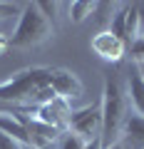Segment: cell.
Instances as JSON below:
<instances>
[{"label":"cell","mask_w":144,"mask_h":149,"mask_svg":"<svg viewBox=\"0 0 144 149\" xmlns=\"http://www.w3.org/2000/svg\"><path fill=\"white\" fill-rule=\"evenodd\" d=\"M102 144L112 147L114 142H119L122 134V124L127 119V95H124L122 85H119L117 72L104 74V92H102Z\"/></svg>","instance_id":"6da1fadb"},{"label":"cell","mask_w":144,"mask_h":149,"mask_svg":"<svg viewBox=\"0 0 144 149\" xmlns=\"http://www.w3.org/2000/svg\"><path fill=\"white\" fill-rule=\"evenodd\" d=\"M52 67H25L0 82V102L32 107V97L50 85Z\"/></svg>","instance_id":"7a4b0ae2"},{"label":"cell","mask_w":144,"mask_h":149,"mask_svg":"<svg viewBox=\"0 0 144 149\" xmlns=\"http://www.w3.org/2000/svg\"><path fill=\"white\" fill-rule=\"evenodd\" d=\"M55 27L50 25V20L42 15V10L38 8V3H25L20 10V20H17L15 30L10 35V47L15 50H32L40 47L42 42H47L55 35Z\"/></svg>","instance_id":"3957f363"},{"label":"cell","mask_w":144,"mask_h":149,"mask_svg":"<svg viewBox=\"0 0 144 149\" xmlns=\"http://www.w3.org/2000/svg\"><path fill=\"white\" fill-rule=\"evenodd\" d=\"M67 129L82 137L85 142L102 137V107L99 104H87L80 109H72L67 119Z\"/></svg>","instance_id":"277c9868"},{"label":"cell","mask_w":144,"mask_h":149,"mask_svg":"<svg viewBox=\"0 0 144 149\" xmlns=\"http://www.w3.org/2000/svg\"><path fill=\"white\" fill-rule=\"evenodd\" d=\"M50 87L55 90V95L67 100L72 104V100H80L85 95V87H82V80L77 77L72 70L67 67H52V74H50Z\"/></svg>","instance_id":"5b68a950"},{"label":"cell","mask_w":144,"mask_h":149,"mask_svg":"<svg viewBox=\"0 0 144 149\" xmlns=\"http://www.w3.org/2000/svg\"><path fill=\"white\" fill-rule=\"evenodd\" d=\"M92 50H95V55H99L104 62L117 65L119 60L127 55V42L119 40L117 35H112L109 30H99L92 37Z\"/></svg>","instance_id":"8992f818"},{"label":"cell","mask_w":144,"mask_h":149,"mask_svg":"<svg viewBox=\"0 0 144 149\" xmlns=\"http://www.w3.org/2000/svg\"><path fill=\"white\" fill-rule=\"evenodd\" d=\"M119 142L127 149H144V117L139 114H127L122 124V134Z\"/></svg>","instance_id":"52a82bcc"},{"label":"cell","mask_w":144,"mask_h":149,"mask_svg":"<svg viewBox=\"0 0 144 149\" xmlns=\"http://www.w3.org/2000/svg\"><path fill=\"white\" fill-rule=\"evenodd\" d=\"M127 74H129V77H127V85H129L127 102H132L134 112H137L139 117H144V80H142V74H139L137 65H132Z\"/></svg>","instance_id":"ba28073f"},{"label":"cell","mask_w":144,"mask_h":149,"mask_svg":"<svg viewBox=\"0 0 144 149\" xmlns=\"http://www.w3.org/2000/svg\"><path fill=\"white\" fill-rule=\"evenodd\" d=\"M117 10V5L112 3H95V13H92V20L99 30H109V22H112V15Z\"/></svg>","instance_id":"9c48e42d"},{"label":"cell","mask_w":144,"mask_h":149,"mask_svg":"<svg viewBox=\"0 0 144 149\" xmlns=\"http://www.w3.org/2000/svg\"><path fill=\"white\" fill-rule=\"evenodd\" d=\"M67 8H70V22H75V25L85 22L95 13V3H90V0H77V3H70Z\"/></svg>","instance_id":"30bf717a"},{"label":"cell","mask_w":144,"mask_h":149,"mask_svg":"<svg viewBox=\"0 0 144 149\" xmlns=\"http://www.w3.org/2000/svg\"><path fill=\"white\" fill-rule=\"evenodd\" d=\"M134 37H139V8L137 3L127 5V27H124V42H132Z\"/></svg>","instance_id":"8fae6325"},{"label":"cell","mask_w":144,"mask_h":149,"mask_svg":"<svg viewBox=\"0 0 144 149\" xmlns=\"http://www.w3.org/2000/svg\"><path fill=\"white\" fill-rule=\"evenodd\" d=\"M127 5H129V3L117 5V10H114V15H112V22H109V32L117 35L119 40H124V27H127Z\"/></svg>","instance_id":"7c38bea8"},{"label":"cell","mask_w":144,"mask_h":149,"mask_svg":"<svg viewBox=\"0 0 144 149\" xmlns=\"http://www.w3.org/2000/svg\"><path fill=\"white\" fill-rule=\"evenodd\" d=\"M85 139L82 137H77L75 132H70V129H65L62 134H60V139H57V149H85Z\"/></svg>","instance_id":"4fadbf2b"},{"label":"cell","mask_w":144,"mask_h":149,"mask_svg":"<svg viewBox=\"0 0 144 149\" xmlns=\"http://www.w3.org/2000/svg\"><path fill=\"white\" fill-rule=\"evenodd\" d=\"M127 55L132 60V65H144V37H134L132 42L127 45Z\"/></svg>","instance_id":"5bb4252c"},{"label":"cell","mask_w":144,"mask_h":149,"mask_svg":"<svg viewBox=\"0 0 144 149\" xmlns=\"http://www.w3.org/2000/svg\"><path fill=\"white\" fill-rule=\"evenodd\" d=\"M38 8L42 10V15L50 20V25L57 30V10H60V3H47V0H40Z\"/></svg>","instance_id":"9a60e30c"},{"label":"cell","mask_w":144,"mask_h":149,"mask_svg":"<svg viewBox=\"0 0 144 149\" xmlns=\"http://www.w3.org/2000/svg\"><path fill=\"white\" fill-rule=\"evenodd\" d=\"M22 5H15V3H0V20H5L10 15H20Z\"/></svg>","instance_id":"2e32d148"},{"label":"cell","mask_w":144,"mask_h":149,"mask_svg":"<svg viewBox=\"0 0 144 149\" xmlns=\"http://www.w3.org/2000/svg\"><path fill=\"white\" fill-rule=\"evenodd\" d=\"M0 149H25L20 142H15L13 137H8V134L0 132Z\"/></svg>","instance_id":"e0dca14e"},{"label":"cell","mask_w":144,"mask_h":149,"mask_svg":"<svg viewBox=\"0 0 144 149\" xmlns=\"http://www.w3.org/2000/svg\"><path fill=\"white\" fill-rule=\"evenodd\" d=\"M139 8V35L144 37V3H137Z\"/></svg>","instance_id":"ac0fdd59"},{"label":"cell","mask_w":144,"mask_h":149,"mask_svg":"<svg viewBox=\"0 0 144 149\" xmlns=\"http://www.w3.org/2000/svg\"><path fill=\"white\" fill-rule=\"evenodd\" d=\"M8 50H10V37H5V35H0V55H5Z\"/></svg>","instance_id":"d6986e66"},{"label":"cell","mask_w":144,"mask_h":149,"mask_svg":"<svg viewBox=\"0 0 144 149\" xmlns=\"http://www.w3.org/2000/svg\"><path fill=\"white\" fill-rule=\"evenodd\" d=\"M85 149H104V144H102V139L97 137V139H90V142L85 144Z\"/></svg>","instance_id":"ffe728a7"},{"label":"cell","mask_w":144,"mask_h":149,"mask_svg":"<svg viewBox=\"0 0 144 149\" xmlns=\"http://www.w3.org/2000/svg\"><path fill=\"white\" fill-rule=\"evenodd\" d=\"M107 149H127V147H124V144H122V142H114V144H112V147H107Z\"/></svg>","instance_id":"44dd1931"},{"label":"cell","mask_w":144,"mask_h":149,"mask_svg":"<svg viewBox=\"0 0 144 149\" xmlns=\"http://www.w3.org/2000/svg\"><path fill=\"white\" fill-rule=\"evenodd\" d=\"M137 70H139V74H142V80H144V65H137Z\"/></svg>","instance_id":"7402d4cb"},{"label":"cell","mask_w":144,"mask_h":149,"mask_svg":"<svg viewBox=\"0 0 144 149\" xmlns=\"http://www.w3.org/2000/svg\"><path fill=\"white\" fill-rule=\"evenodd\" d=\"M25 149H38V147H25Z\"/></svg>","instance_id":"603a6c76"}]
</instances>
